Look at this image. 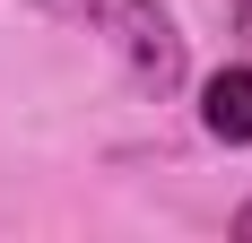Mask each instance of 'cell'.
Wrapping results in <instances>:
<instances>
[{
  "label": "cell",
  "instance_id": "1",
  "mask_svg": "<svg viewBox=\"0 0 252 243\" xmlns=\"http://www.w3.org/2000/svg\"><path fill=\"white\" fill-rule=\"evenodd\" d=\"M35 9H52L61 26H87V35H104V44L122 52V70L139 96H183L191 87V44H183V26L165 0H35Z\"/></svg>",
  "mask_w": 252,
  "mask_h": 243
},
{
  "label": "cell",
  "instance_id": "2",
  "mask_svg": "<svg viewBox=\"0 0 252 243\" xmlns=\"http://www.w3.org/2000/svg\"><path fill=\"white\" fill-rule=\"evenodd\" d=\"M200 130L218 148H252V61H226L200 78Z\"/></svg>",
  "mask_w": 252,
  "mask_h": 243
},
{
  "label": "cell",
  "instance_id": "3",
  "mask_svg": "<svg viewBox=\"0 0 252 243\" xmlns=\"http://www.w3.org/2000/svg\"><path fill=\"white\" fill-rule=\"evenodd\" d=\"M235 235H244V243H252V200H244V209H235Z\"/></svg>",
  "mask_w": 252,
  "mask_h": 243
},
{
  "label": "cell",
  "instance_id": "4",
  "mask_svg": "<svg viewBox=\"0 0 252 243\" xmlns=\"http://www.w3.org/2000/svg\"><path fill=\"white\" fill-rule=\"evenodd\" d=\"M235 26H244V35H252V0H235Z\"/></svg>",
  "mask_w": 252,
  "mask_h": 243
}]
</instances>
